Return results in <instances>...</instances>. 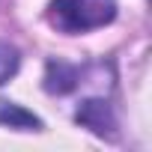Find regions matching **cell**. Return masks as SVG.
<instances>
[{"label": "cell", "instance_id": "obj_4", "mask_svg": "<svg viewBox=\"0 0 152 152\" xmlns=\"http://www.w3.org/2000/svg\"><path fill=\"white\" fill-rule=\"evenodd\" d=\"M0 125H9V128H21V131H39L42 119L36 113H30L27 107L0 99Z\"/></svg>", "mask_w": 152, "mask_h": 152}, {"label": "cell", "instance_id": "obj_3", "mask_svg": "<svg viewBox=\"0 0 152 152\" xmlns=\"http://www.w3.org/2000/svg\"><path fill=\"white\" fill-rule=\"evenodd\" d=\"M81 84V69L78 66H69V63H57L51 60L45 69V90L51 96H66L75 87Z\"/></svg>", "mask_w": 152, "mask_h": 152}, {"label": "cell", "instance_id": "obj_2", "mask_svg": "<svg viewBox=\"0 0 152 152\" xmlns=\"http://www.w3.org/2000/svg\"><path fill=\"white\" fill-rule=\"evenodd\" d=\"M81 125H87L90 131H96L99 137H113V128H116V119L110 113V104L104 99H84V104L75 113Z\"/></svg>", "mask_w": 152, "mask_h": 152}, {"label": "cell", "instance_id": "obj_1", "mask_svg": "<svg viewBox=\"0 0 152 152\" xmlns=\"http://www.w3.org/2000/svg\"><path fill=\"white\" fill-rule=\"evenodd\" d=\"M116 18V0H51L48 21L60 33L78 36L107 27Z\"/></svg>", "mask_w": 152, "mask_h": 152}, {"label": "cell", "instance_id": "obj_5", "mask_svg": "<svg viewBox=\"0 0 152 152\" xmlns=\"http://www.w3.org/2000/svg\"><path fill=\"white\" fill-rule=\"evenodd\" d=\"M18 66H21V51L9 42L0 39V84H6L9 78L18 75Z\"/></svg>", "mask_w": 152, "mask_h": 152}]
</instances>
